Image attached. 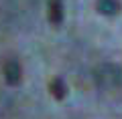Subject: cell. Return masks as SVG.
I'll return each instance as SVG.
<instances>
[{
  "label": "cell",
  "instance_id": "5b68a950",
  "mask_svg": "<svg viewBox=\"0 0 122 119\" xmlns=\"http://www.w3.org/2000/svg\"><path fill=\"white\" fill-rule=\"evenodd\" d=\"M49 89H51V95L55 99H63L67 95V87H65V81L63 79H59V77H55L51 81V85H49Z\"/></svg>",
  "mask_w": 122,
  "mask_h": 119
},
{
  "label": "cell",
  "instance_id": "277c9868",
  "mask_svg": "<svg viewBox=\"0 0 122 119\" xmlns=\"http://www.w3.org/2000/svg\"><path fill=\"white\" fill-rule=\"evenodd\" d=\"M98 10H100L102 14H106V16H114V14H118V10H120V2L118 0H98Z\"/></svg>",
  "mask_w": 122,
  "mask_h": 119
},
{
  "label": "cell",
  "instance_id": "7a4b0ae2",
  "mask_svg": "<svg viewBox=\"0 0 122 119\" xmlns=\"http://www.w3.org/2000/svg\"><path fill=\"white\" fill-rule=\"evenodd\" d=\"M4 79L8 85H18L20 83V65H18V61L14 57L6 59V63H4Z\"/></svg>",
  "mask_w": 122,
  "mask_h": 119
},
{
  "label": "cell",
  "instance_id": "3957f363",
  "mask_svg": "<svg viewBox=\"0 0 122 119\" xmlns=\"http://www.w3.org/2000/svg\"><path fill=\"white\" fill-rule=\"evenodd\" d=\"M49 20L53 24L63 22V2L61 0H49Z\"/></svg>",
  "mask_w": 122,
  "mask_h": 119
},
{
  "label": "cell",
  "instance_id": "6da1fadb",
  "mask_svg": "<svg viewBox=\"0 0 122 119\" xmlns=\"http://www.w3.org/2000/svg\"><path fill=\"white\" fill-rule=\"evenodd\" d=\"M94 77H96V83L102 89H116L122 83V69L114 63H104L96 69Z\"/></svg>",
  "mask_w": 122,
  "mask_h": 119
}]
</instances>
